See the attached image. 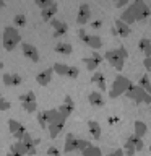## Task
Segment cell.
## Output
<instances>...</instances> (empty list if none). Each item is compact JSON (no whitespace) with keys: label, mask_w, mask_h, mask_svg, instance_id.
<instances>
[{"label":"cell","mask_w":151,"mask_h":156,"mask_svg":"<svg viewBox=\"0 0 151 156\" xmlns=\"http://www.w3.org/2000/svg\"><path fill=\"white\" fill-rule=\"evenodd\" d=\"M78 75H80V70H78V67H70V70H68V78H78Z\"/></svg>","instance_id":"obj_36"},{"label":"cell","mask_w":151,"mask_h":156,"mask_svg":"<svg viewBox=\"0 0 151 156\" xmlns=\"http://www.w3.org/2000/svg\"><path fill=\"white\" fill-rule=\"evenodd\" d=\"M91 81L96 83L97 88H99V91H106L107 86H106V78H104V73H102V72H96L94 75H93Z\"/></svg>","instance_id":"obj_24"},{"label":"cell","mask_w":151,"mask_h":156,"mask_svg":"<svg viewBox=\"0 0 151 156\" xmlns=\"http://www.w3.org/2000/svg\"><path fill=\"white\" fill-rule=\"evenodd\" d=\"M138 49L145 54L146 57H149V55H151V41H149L148 37L140 39V42H138Z\"/></svg>","instance_id":"obj_27"},{"label":"cell","mask_w":151,"mask_h":156,"mask_svg":"<svg viewBox=\"0 0 151 156\" xmlns=\"http://www.w3.org/2000/svg\"><path fill=\"white\" fill-rule=\"evenodd\" d=\"M132 85H133V83L130 81V78H127L124 75H117L114 78V81H112V86H111V91H109V98L111 99H115V98L125 94Z\"/></svg>","instance_id":"obj_4"},{"label":"cell","mask_w":151,"mask_h":156,"mask_svg":"<svg viewBox=\"0 0 151 156\" xmlns=\"http://www.w3.org/2000/svg\"><path fill=\"white\" fill-rule=\"evenodd\" d=\"M47 154L49 156H60V151H58L55 146H51V148L47 150Z\"/></svg>","instance_id":"obj_37"},{"label":"cell","mask_w":151,"mask_h":156,"mask_svg":"<svg viewBox=\"0 0 151 156\" xmlns=\"http://www.w3.org/2000/svg\"><path fill=\"white\" fill-rule=\"evenodd\" d=\"M151 15L149 7L146 5L143 0H135L132 5H128L124 12L120 13V20L125 21L127 24L136 23V21H143L145 18H148Z\"/></svg>","instance_id":"obj_1"},{"label":"cell","mask_w":151,"mask_h":156,"mask_svg":"<svg viewBox=\"0 0 151 156\" xmlns=\"http://www.w3.org/2000/svg\"><path fill=\"white\" fill-rule=\"evenodd\" d=\"M2 68H3V62H0V70H2Z\"/></svg>","instance_id":"obj_43"},{"label":"cell","mask_w":151,"mask_h":156,"mask_svg":"<svg viewBox=\"0 0 151 156\" xmlns=\"http://www.w3.org/2000/svg\"><path fill=\"white\" fill-rule=\"evenodd\" d=\"M91 18V8L88 3H81L80 8H78V15H76V23L80 26H85V24L90 21Z\"/></svg>","instance_id":"obj_11"},{"label":"cell","mask_w":151,"mask_h":156,"mask_svg":"<svg viewBox=\"0 0 151 156\" xmlns=\"http://www.w3.org/2000/svg\"><path fill=\"white\" fill-rule=\"evenodd\" d=\"M5 7V3H3V0H0V10H2Z\"/></svg>","instance_id":"obj_42"},{"label":"cell","mask_w":151,"mask_h":156,"mask_svg":"<svg viewBox=\"0 0 151 156\" xmlns=\"http://www.w3.org/2000/svg\"><path fill=\"white\" fill-rule=\"evenodd\" d=\"M21 106H23V109L26 112H29V114H33V112L37 111V101H34V102H21Z\"/></svg>","instance_id":"obj_31"},{"label":"cell","mask_w":151,"mask_h":156,"mask_svg":"<svg viewBox=\"0 0 151 156\" xmlns=\"http://www.w3.org/2000/svg\"><path fill=\"white\" fill-rule=\"evenodd\" d=\"M12 104H10V101H7L5 98L2 96V93H0V111H8Z\"/></svg>","instance_id":"obj_34"},{"label":"cell","mask_w":151,"mask_h":156,"mask_svg":"<svg viewBox=\"0 0 151 156\" xmlns=\"http://www.w3.org/2000/svg\"><path fill=\"white\" fill-rule=\"evenodd\" d=\"M8 129H10V133H12L16 140H21L23 136H24V133H26L24 125L19 124V122L15 120V119H10V120H8Z\"/></svg>","instance_id":"obj_10"},{"label":"cell","mask_w":151,"mask_h":156,"mask_svg":"<svg viewBox=\"0 0 151 156\" xmlns=\"http://www.w3.org/2000/svg\"><path fill=\"white\" fill-rule=\"evenodd\" d=\"M78 36H80L81 41L91 49H101V46H102V39L97 36V34H90V33H86L85 29H80V31H78Z\"/></svg>","instance_id":"obj_7"},{"label":"cell","mask_w":151,"mask_h":156,"mask_svg":"<svg viewBox=\"0 0 151 156\" xmlns=\"http://www.w3.org/2000/svg\"><path fill=\"white\" fill-rule=\"evenodd\" d=\"M88 129H90V133L93 135V138H96V140L101 138L102 129H101V125L97 124L96 120H90V122H88Z\"/></svg>","instance_id":"obj_23"},{"label":"cell","mask_w":151,"mask_h":156,"mask_svg":"<svg viewBox=\"0 0 151 156\" xmlns=\"http://www.w3.org/2000/svg\"><path fill=\"white\" fill-rule=\"evenodd\" d=\"M65 120H67V117H63L62 114H58L55 119H54L51 124H49L47 127V130H49V135H51V138H57L58 133L63 130V125H65Z\"/></svg>","instance_id":"obj_8"},{"label":"cell","mask_w":151,"mask_h":156,"mask_svg":"<svg viewBox=\"0 0 151 156\" xmlns=\"http://www.w3.org/2000/svg\"><path fill=\"white\" fill-rule=\"evenodd\" d=\"M133 129H135L133 133L136 136H140V138H143V136L146 135V132H148V127H146V124H145V122H141V120H135Z\"/></svg>","instance_id":"obj_26"},{"label":"cell","mask_w":151,"mask_h":156,"mask_svg":"<svg viewBox=\"0 0 151 156\" xmlns=\"http://www.w3.org/2000/svg\"><path fill=\"white\" fill-rule=\"evenodd\" d=\"M21 141L24 143V146H26V154H28V156H34V154H36V146H37V145H36V141L33 140V136L29 135L28 132L24 133V136L21 138Z\"/></svg>","instance_id":"obj_19"},{"label":"cell","mask_w":151,"mask_h":156,"mask_svg":"<svg viewBox=\"0 0 151 156\" xmlns=\"http://www.w3.org/2000/svg\"><path fill=\"white\" fill-rule=\"evenodd\" d=\"M88 101L93 107H102L104 106V98L99 91H91L90 96H88Z\"/></svg>","instance_id":"obj_21"},{"label":"cell","mask_w":151,"mask_h":156,"mask_svg":"<svg viewBox=\"0 0 151 156\" xmlns=\"http://www.w3.org/2000/svg\"><path fill=\"white\" fill-rule=\"evenodd\" d=\"M102 55H99L97 52H94L91 57H85L83 58V63L86 65V68L88 70H91V72H94V70H97V67L101 65V62H102Z\"/></svg>","instance_id":"obj_13"},{"label":"cell","mask_w":151,"mask_h":156,"mask_svg":"<svg viewBox=\"0 0 151 156\" xmlns=\"http://www.w3.org/2000/svg\"><path fill=\"white\" fill-rule=\"evenodd\" d=\"M114 2H115V3H117V2H119V0H114Z\"/></svg>","instance_id":"obj_44"},{"label":"cell","mask_w":151,"mask_h":156,"mask_svg":"<svg viewBox=\"0 0 151 156\" xmlns=\"http://www.w3.org/2000/svg\"><path fill=\"white\" fill-rule=\"evenodd\" d=\"M21 51H23V55L28 57L29 60L39 62V51H37L36 46H33V44H29V42H21Z\"/></svg>","instance_id":"obj_12"},{"label":"cell","mask_w":151,"mask_h":156,"mask_svg":"<svg viewBox=\"0 0 151 156\" xmlns=\"http://www.w3.org/2000/svg\"><path fill=\"white\" fill-rule=\"evenodd\" d=\"M138 85H140L141 88H145V90H146V91H148L149 94H151V83H149V78H148V75H143V76H141Z\"/></svg>","instance_id":"obj_33"},{"label":"cell","mask_w":151,"mask_h":156,"mask_svg":"<svg viewBox=\"0 0 151 156\" xmlns=\"http://www.w3.org/2000/svg\"><path fill=\"white\" fill-rule=\"evenodd\" d=\"M60 114L58 109H47V111H42V112H37V122L42 129H47L49 124L55 119V117Z\"/></svg>","instance_id":"obj_9"},{"label":"cell","mask_w":151,"mask_h":156,"mask_svg":"<svg viewBox=\"0 0 151 156\" xmlns=\"http://www.w3.org/2000/svg\"><path fill=\"white\" fill-rule=\"evenodd\" d=\"M19 101L21 102H34L36 101V94H34L33 91H28V93H24V94L19 96Z\"/></svg>","instance_id":"obj_32"},{"label":"cell","mask_w":151,"mask_h":156,"mask_svg":"<svg viewBox=\"0 0 151 156\" xmlns=\"http://www.w3.org/2000/svg\"><path fill=\"white\" fill-rule=\"evenodd\" d=\"M57 10H58V5L55 2H54L52 5H49V7H46V8H42L41 10L42 20H44V21H51V20L57 15Z\"/></svg>","instance_id":"obj_20"},{"label":"cell","mask_w":151,"mask_h":156,"mask_svg":"<svg viewBox=\"0 0 151 156\" xmlns=\"http://www.w3.org/2000/svg\"><path fill=\"white\" fill-rule=\"evenodd\" d=\"M101 26V21H96V23H93V28H99Z\"/></svg>","instance_id":"obj_41"},{"label":"cell","mask_w":151,"mask_h":156,"mask_svg":"<svg viewBox=\"0 0 151 156\" xmlns=\"http://www.w3.org/2000/svg\"><path fill=\"white\" fill-rule=\"evenodd\" d=\"M83 156H102L101 153V148L99 146H94V145H90L85 151H81Z\"/></svg>","instance_id":"obj_29"},{"label":"cell","mask_w":151,"mask_h":156,"mask_svg":"<svg viewBox=\"0 0 151 156\" xmlns=\"http://www.w3.org/2000/svg\"><path fill=\"white\" fill-rule=\"evenodd\" d=\"M91 143L88 140L76 138L73 133H68L65 138V145H63V151L65 153H72V151H85Z\"/></svg>","instance_id":"obj_6"},{"label":"cell","mask_w":151,"mask_h":156,"mask_svg":"<svg viewBox=\"0 0 151 156\" xmlns=\"http://www.w3.org/2000/svg\"><path fill=\"white\" fill-rule=\"evenodd\" d=\"M127 57H128V52H127V49L124 46H120L117 49H111V51H107L104 54V58L115 68V70H122V68H124Z\"/></svg>","instance_id":"obj_2"},{"label":"cell","mask_w":151,"mask_h":156,"mask_svg":"<svg viewBox=\"0 0 151 156\" xmlns=\"http://www.w3.org/2000/svg\"><path fill=\"white\" fill-rule=\"evenodd\" d=\"M115 29H117V34H119L120 37H127L130 34V24H127L125 21H122V20H115Z\"/></svg>","instance_id":"obj_22"},{"label":"cell","mask_w":151,"mask_h":156,"mask_svg":"<svg viewBox=\"0 0 151 156\" xmlns=\"http://www.w3.org/2000/svg\"><path fill=\"white\" fill-rule=\"evenodd\" d=\"M58 112L63 115V117H68L73 112V109H75V102H73V99L70 96H65V99H63V104L57 107Z\"/></svg>","instance_id":"obj_16"},{"label":"cell","mask_w":151,"mask_h":156,"mask_svg":"<svg viewBox=\"0 0 151 156\" xmlns=\"http://www.w3.org/2000/svg\"><path fill=\"white\" fill-rule=\"evenodd\" d=\"M125 96L133 102H136V104H149L151 106V94L140 85H132L128 88V91L125 93Z\"/></svg>","instance_id":"obj_5"},{"label":"cell","mask_w":151,"mask_h":156,"mask_svg":"<svg viewBox=\"0 0 151 156\" xmlns=\"http://www.w3.org/2000/svg\"><path fill=\"white\" fill-rule=\"evenodd\" d=\"M21 44V34L18 33L16 28H12V26H7L3 29V37H2V46L7 52H12L15 51V47Z\"/></svg>","instance_id":"obj_3"},{"label":"cell","mask_w":151,"mask_h":156,"mask_svg":"<svg viewBox=\"0 0 151 156\" xmlns=\"http://www.w3.org/2000/svg\"><path fill=\"white\" fill-rule=\"evenodd\" d=\"M143 65H145V68H146L148 72H151V55H149V57H145Z\"/></svg>","instance_id":"obj_39"},{"label":"cell","mask_w":151,"mask_h":156,"mask_svg":"<svg viewBox=\"0 0 151 156\" xmlns=\"http://www.w3.org/2000/svg\"><path fill=\"white\" fill-rule=\"evenodd\" d=\"M2 80H3L5 86H19L23 81V78L19 76L18 73H3Z\"/></svg>","instance_id":"obj_17"},{"label":"cell","mask_w":151,"mask_h":156,"mask_svg":"<svg viewBox=\"0 0 151 156\" xmlns=\"http://www.w3.org/2000/svg\"><path fill=\"white\" fill-rule=\"evenodd\" d=\"M107 156H125V151L122 150V148H117V150L112 151V153H109Z\"/></svg>","instance_id":"obj_38"},{"label":"cell","mask_w":151,"mask_h":156,"mask_svg":"<svg viewBox=\"0 0 151 156\" xmlns=\"http://www.w3.org/2000/svg\"><path fill=\"white\" fill-rule=\"evenodd\" d=\"M34 2H36V5L42 10V8L49 7V5H52V3H54V0H34Z\"/></svg>","instance_id":"obj_35"},{"label":"cell","mask_w":151,"mask_h":156,"mask_svg":"<svg viewBox=\"0 0 151 156\" xmlns=\"http://www.w3.org/2000/svg\"><path fill=\"white\" fill-rule=\"evenodd\" d=\"M55 52L62 54V55H70L73 52V47H72V44H68V42H57L55 44Z\"/></svg>","instance_id":"obj_25"},{"label":"cell","mask_w":151,"mask_h":156,"mask_svg":"<svg viewBox=\"0 0 151 156\" xmlns=\"http://www.w3.org/2000/svg\"><path fill=\"white\" fill-rule=\"evenodd\" d=\"M54 68H46V70H42V72H39L37 75H36V81H37V85H41V86H47L49 83L52 81V75H54Z\"/></svg>","instance_id":"obj_15"},{"label":"cell","mask_w":151,"mask_h":156,"mask_svg":"<svg viewBox=\"0 0 151 156\" xmlns=\"http://www.w3.org/2000/svg\"><path fill=\"white\" fill-rule=\"evenodd\" d=\"M130 2H132V0H119V2L115 3V7H117V8H124L125 5H128Z\"/></svg>","instance_id":"obj_40"},{"label":"cell","mask_w":151,"mask_h":156,"mask_svg":"<svg viewBox=\"0 0 151 156\" xmlns=\"http://www.w3.org/2000/svg\"><path fill=\"white\" fill-rule=\"evenodd\" d=\"M13 23H15V26H18V28H24L28 21H26V16H24V15H15Z\"/></svg>","instance_id":"obj_30"},{"label":"cell","mask_w":151,"mask_h":156,"mask_svg":"<svg viewBox=\"0 0 151 156\" xmlns=\"http://www.w3.org/2000/svg\"><path fill=\"white\" fill-rule=\"evenodd\" d=\"M149 151H151V145H149Z\"/></svg>","instance_id":"obj_45"},{"label":"cell","mask_w":151,"mask_h":156,"mask_svg":"<svg viewBox=\"0 0 151 156\" xmlns=\"http://www.w3.org/2000/svg\"><path fill=\"white\" fill-rule=\"evenodd\" d=\"M51 26L54 28V36L58 37V36H63L67 31H68V24L62 20H57V18H52L51 20Z\"/></svg>","instance_id":"obj_14"},{"label":"cell","mask_w":151,"mask_h":156,"mask_svg":"<svg viewBox=\"0 0 151 156\" xmlns=\"http://www.w3.org/2000/svg\"><path fill=\"white\" fill-rule=\"evenodd\" d=\"M0 46H2V42H0Z\"/></svg>","instance_id":"obj_46"},{"label":"cell","mask_w":151,"mask_h":156,"mask_svg":"<svg viewBox=\"0 0 151 156\" xmlns=\"http://www.w3.org/2000/svg\"><path fill=\"white\" fill-rule=\"evenodd\" d=\"M7 156H26V146H24V143L21 140H16L10 146V151Z\"/></svg>","instance_id":"obj_18"},{"label":"cell","mask_w":151,"mask_h":156,"mask_svg":"<svg viewBox=\"0 0 151 156\" xmlns=\"http://www.w3.org/2000/svg\"><path fill=\"white\" fill-rule=\"evenodd\" d=\"M54 72L57 73V75H60V76H67L68 75V70H70V65H67V63H60V62H57V63H54Z\"/></svg>","instance_id":"obj_28"}]
</instances>
